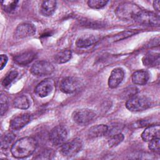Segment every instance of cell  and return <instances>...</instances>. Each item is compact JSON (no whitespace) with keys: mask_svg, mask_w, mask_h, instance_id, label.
I'll use <instances>...</instances> for the list:
<instances>
[{"mask_svg":"<svg viewBox=\"0 0 160 160\" xmlns=\"http://www.w3.org/2000/svg\"><path fill=\"white\" fill-rule=\"evenodd\" d=\"M37 141L32 137L26 136L16 141L11 146V152L16 158H24L31 156L37 148Z\"/></svg>","mask_w":160,"mask_h":160,"instance_id":"obj_1","label":"cell"},{"mask_svg":"<svg viewBox=\"0 0 160 160\" xmlns=\"http://www.w3.org/2000/svg\"><path fill=\"white\" fill-rule=\"evenodd\" d=\"M141 10L140 7L131 2H124L119 4L115 9L116 16L122 21L134 20L136 14Z\"/></svg>","mask_w":160,"mask_h":160,"instance_id":"obj_2","label":"cell"},{"mask_svg":"<svg viewBox=\"0 0 160 160\" xmlns=\"http://www.w3.org/2000/svg\"><path fill=\"white\" fill-rule=\"evenodd\" d=\"M152 105L151 99L145 96H134L129 98L126 103V107L132 112H138L146 110Z\"/></svg>","mask_w":160,"mask_h":160,"instance_id":"obj_3","label":"cell"},{"mask_svg":"<svg viewBox=\"0 0 160 160\" xmlns=\"http://www.w3.org/2000/svg\"><path fill=\"white\" fill-rule=\"evenodd\" d=\"M133 21L139 24L148 26H159L160 24L159 16L158 14L142 9L136 14Z\"/></svg>","mask_w":160,"mask_h":160,"instance_id":"obj_4","label":"cell"},{"mask_svg":"<svg viewBox=\"0 0 160 160\" xmlns=\"http://www.w3.org/2000/svg\"><path fill=\"white\" fill-rule=\"evenodd\" d=\"M82 81L76 77L64 78L60 82V90L66 94H72L78 91L82 86Z\"/></svg>","mask_w":160,"mask_h":160,"instance_id":"obj_5","label":"cell"},{"mask_svg":"<svg viewBox=\"0 0 160 160\" xmlns=\"http://www.w3.org/2000/svg\"><path fill=\"white\" fill-rule=\"evenodd\" d=\"M82 148V142L79 138L73 139L67 142L63 143L60 149V153L67 157H71L77 154Z\"/></svg>","mask_w":160,"mask_h":160,"instance_id":"obj_6","label":"cell"},{"mask_svg":"<svg viewBox=\"0 0 160 160\" xmlns=\"http://www.w3.org/2000/svg\"><path fill=\"white\" fill-rule=\"evenodd\" d=\"M54 71V66L49 61H39L34 63L30 69L31 72L35 76L42 77L51 74Z\"/></svg>","mask_w":160,"mask_h":160,"instance_id":"obj_7","label":"cell"},{"mask_svg":"<svg viewBox=\"0 0 160 160\" xmlns=\"http://www.w3.org/2000/svg\"><path fill=\"white\" fill-rule=\"evenodd\" d=\"M96 116V112L89 109H81L75 111L72 114V119L81 126L90 123Z\"/></svg>","mask_w":160,"mask_h":160,"instance_id":"obj_8","label":"cell"},{"mask_svg":"<svg viewBox=\"0 0 160 160\" xmlns=\"http://www.w3.org/2000/svg\"><path fill=\"white\" fill-rule=\"evenodd\" d=\"M68 136V132L65 127L58 125L54 127L49 134L51 142L54 146L62 145L66 141Z\"/></svg>","mask_w":160,"mask_h":160,"instance_id":"obj_9","label":"cell"},{"mask_svg":"<svg viewBox=\"0 0 160 160\" xmlns=\"http://www.w3.org/2000/svg\"><path fill=\"white\" fill-rule=\"evenodd\" d=\"M36 32V28L30 22L19 24L14 32V38L16 39H21L33 36Z\"/></svg>","mask_w":160,"mask_h":160,"instance_id":"obj_10","label":"cell"},{"mask_svg":"<svg viewBox=\"0 0 160 160\" xmlns=\"http://www.w3.org/2000/svg\"><path fill=\"white\" fill-rule=\"evenodd\" d=\"M54 82L52 79L48 78L41 81L35 88L34 92L38 96L44 98L48 96L52 92Z\"/></svg>","mask_w":160,"mask_h":160,"instance_id":"obj_11","label":"cell"},{"mask_svg":"<svg viewBox=\"0 0 160 160\" xmlns=\"http://www.w3.org/2000/svg\"><path fill=\"white\" fill-rule=\"evenodd\" d=\"M31 121V115L29 113H22L14 116L10 121V128L15 131H18L27 125Z\"/></svg>","mask_w":160,"mask_h":160,"instance_id":"obj_12","label":"cell"},{"mask_svg":"<svg viewBox=\"0 0 160 160\" xmlns=\"http://www.w3.org/2000/svg\"><path fill=\"white\" fill-rule=\"evenodd\" d=\"M124 77V70L121 68H114L111 72L108 79V86L110 88H117L122 81Z\"/></svg>","mask_w":160,"mask_h":160,"instance_id":"obj_13","label":"cell"},{"mask_svg":"<svg viewBox=\"0 0 160 160\" xmlns=\"http://www.w3.org/2000/svg\"><path fill=\"white\" fill-rule=\"evenodd\" d=\"M99 36L94 34H86L78 38L76 45L79 48H86L96 44L99 40Z\"/></svg>","mask_w":160,"mask_h":160,"instance_id":"obj_14","label":"cell"},{"mask_svg":"<svg viewBox=\"0 0 160 160\" xmlns=\"http://www.w3.org/2000/svg\"><path fill=\"white\" fill-rule=\"evenodd\" d=\"M160 127L158 124L148 126L142 132L141 138L144 141H150L153 139L159 138Z\"/></svg>","mask_w":160,"mask_h":160,"instance_id":"obj_15","label":"cell"},{"mask_svg":"<svg viewBox=\"0 0 160 160\" xmlns=\"http://www.w3.org/2000/svg\"><path fill=\"white\" fill-rule=\"evenodd\" d=\"M159 54L152 52H148L147 54H146L142 59V62L143 64L145 66L149 68L159 67Z\"/></svg>","mask_w":160,"mask_h":160,"instance_id":"obj_16","label":"cell"},{"mask_svg":"<svg viewBox=\"0 0 160 160\" xmlns=\"http://www.w3.org/2000/svg\"><path fill=\"white\" fill-rule=\"evenodd\" d=\"M36 58V53L33 51H26L20 53L14 58V61L19 65L29 64Z\"/></svg>","mask_w":160,"mask_h":160,"instance_id":"obj_17","label":"cell"},{"mask_svg":"<svg viewBox=\"0 0 160 160\" xmlns=\"http://www.w3.org/2000/svg\"><path fill=\"white\" fill-rule=\"evenodd\" d=\"M149 78V74L148 71L141 69L133 72L132 74V81L134 84L144 85L146 84Z\"/></svg>","mask_w":160,"mask_h":160,"instance_id":"obj_18","label":"cell"},{"mask_svg":"<svg viewBox=\"0 0 160 160\" xmlns=\"http://www.w3.org/2000/svg\"><path fill=\"white\" fill-rule=\"evenodd\" d=\"M108 132V126L105 124H98L90 128L88 135L90 138H96L106 136Z\"/></svg>","mask_w":160,"mask_h":160,"instance_id":"obj_19","label":"cell"},{"mask_svg":"<svg viewBox=\"0 0 160 160\" xmlns=\"http://www.w3.org/2000/svg\"><path fill=\"white\" fill-rule=\"evenodd\" d=\"M57 2L56 1L49 0L42 1L40 6V12L44 16H50L56 9Z\"/></svg>","mask_w":160,"mask_h":160,"instance_id":"obj_20","label":"cell"},{"mask_svg":"<svg viewBox=\"0 0 160 160\" xmlns=\"http://www.w3.org/2000/svg\"><path fill=\"white\" fill-rule=\"evenodd\" d=\"M72 56V52L69 49H62L59 51L54 57L55 61L58 64L65 63L70 60Z\"/></svg>","mask_w":160,"mask_h":160,"instance_id":"obj_21","label":"cell"},{"mask_svg":"<svg viewBox=\"0 0 160 160\" xmlns=\"http://www.w3.org/2000/svg\"><path fill=\"white\" fill-rule=\"evenodd\" d=\"M139 32V31L134 30V29L119 32L118 34L110 37L108 40L109 42H116L118 41H120V40H122L124 39L128 38L130 36H132V35H134V34L138 33Z\"/></svg>","mask_w":160,"mask_h":160,"instance_id":"obj_22","label":"cell"},{"mask_svg":"<svg viewBox=\"0 0 160 160\" xmlns=\"http://www.w3.org/2000/svg\"><path fill=\"white\" fill-rule=\"evenodd\" d=\"M15 134L11 131L5 132L1 137V148L2 149H8L15 139Z\"/></svg>","mask_w":160,"mask_h":160,"instance_id":"obj_23","label":"cell"},{"mask_svg":"<svg viewBox=\"0 0 160 160\" xmlns=\"http://www.w3.org/2000/svg\"><path fill=\"white\" fill-rule=\"evenodd\" d=\"M13 105L15 108L21 109H27L30 106L28 98L24 96L21 95L16 97L13 101Z\"/></svg>","mask_w":160,"mask_h":160,"instance_id":"obj_24","label":"cell"},{"mask_svg":"<svg viewBox=\"0 0 160 160\" xmlns=\"http://www.w3.org/2000/svg\"><path fill=\"white\" fill-rule=\"evenodd\" d=\"M1 7L2 9L8 13L14 12L18 8V1H1Z\"/></svg>","mask_w":160,"mask_h":160,"instance_id":"obj_25","label":"cell"},{"mask_svg":"<svg viewBox=\"0 0 160 160\" xmlns=\"http://www.w3.org/2000/svg\"><path fill=\"white\" fill-rule=\"evenodd\" d=\"M108 139V144L109 146L112 148L118 146L119 144H120L124 139V135L120 132L112 136H111L109 137Z\"/></svg>","mask_w":160,"mask_h":160,"instance_id":"obj_26","label":"cell"},{"mask_svg":"<svg viewBox=\"0 0 160 160\" xmlns=\"http://www.w3.org/2000/svg\"><path fill=\"white\" fill-rule=\"evenodd\" d=\"M123 128V125L120 123H112L109 126H108V132L106 135L109 137L121 132Z\"/></svg>","mask_w":160,"mask_h":160,"instance_id":"obj_27","label":"cell"},{"mask_svg":"<svg viewBox=\"0 0 160 160\" xmlns=\"http://www.w3.org/2000/svg\"><path fill=\"white\" fill-rule=\"evenodd\" d=\"M18 73L16 71H11L6 74L2 80V85L4 87L9 86L18 76Z\"/></svg>","mask_w":160,"mask_h":160,"instance_id":"obj_28","label":"cell"},{"mask_svg":"<svg viewBox=\"0 0 160 160\" xmlns=\"http://www.w3.org/2000/svg\"><path fill=\"white\" fill-rule=\"evenodd\" d=\"M55 153L54 151L51 149H43L37 157L34 158L35 159H50L53 158Z\"/></svg>","mask_w":160,"mask_h":160,"instance_id":"obj_29","label":"cell"},{"mask_svg":"<svg viewBox=\"0 0 160 160\" xmlns=\"http://www.w3.org/2000/svg\"><path fill=\"white\" fill-rule=\"evenodd\" d=\"M108 2V1L104 0H89L88 1V6L92 9H101L104 8Z\"/></svg>","mask_w":160,"mask_h":160,"instance_id":"obj_30","label":"cell"},{"mask_svg":"<svg viewBox=\"0 0 160 160\" xmlns=\"http://www.w3.org/2000/svg\"><path fill=\"white\" fill-rule=\"evenodd\" d=\"M0 102H1V115L3 116L4 114L6 112L8 108V99L6 95H5L4 93L1 92V97H0Z\"/></svg>","mask_w":160,"mask_h":160,"instance_id":"obj_31","label":"cell"},{"mask_svg":"<svg viewBox=\"0 0 160 160\" xmlns=\"http://www.w3.org/2000/svg\"><path fill=\"white\" fill-rule=\"evenodd\" d=\"M148 148L149 149L155 152H159L160 151V141L159 138H155L152 139L151 141H149Z\"/></svg>","mask_w":160,"mask_h":160,"instance_id":"obj_32","label":"cell"},{"mask_svg":"<svg viewBox=\"0 0 160 160\" xmlns=\"http://www.w3.org/2000/svg\"><path fill=\"white\" fill-rule=\"evenodd\" d=\"M138 92V89L136 87H130L128 89H126L124 92L123 95L125 98H128V99L136 95Z\"/></svg>","mask_w":160,"mask_h":160,"instance_id":"obj_33","label":"cell"},{"mask_svg":"<svg viewBox=\"0 0 160 160\" xmlns=\"http://www.w3.org/2000/svg\"><path fill=\"white\" fill-rule=\"evenodd\" d=\"M8 62V57L5 54H1L0 56V69L2 70Z\"/></svg>","mask_w":160,"mask_h":160,"instance_id":"obj_34","label":"cell"},{"mask_svg":"<svg viewBox=\"0 0 160 160\" xmlns=\"http://www.w3.org/2000/svg\"><path fill=\"white\" fill-rule=\"evenodd\" d=\"M159 1H153V7L155 10L159 11Z\"/></svg>","mask_w":160,"mask_h":160,"instance_id":"obj_35","label":"cell"}]
</instances>
